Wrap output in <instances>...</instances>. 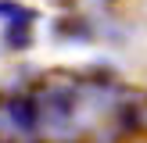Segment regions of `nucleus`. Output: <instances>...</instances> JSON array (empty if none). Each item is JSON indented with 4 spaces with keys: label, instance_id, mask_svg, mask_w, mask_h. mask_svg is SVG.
<instances>
[{
    "label": "nucleus",
    "instance_id": "f03ea898",
    "mask_svg": "<svg viewBox=\"0 0 147 143\" xmlns=\"http://www.w3.org/2000/svg\"><path fill=\"white\" fill-rule=\"evenodd\" d=\"M43 111V129H68L79 111V86L76 82H43L36 86Z\"/></svg>",
    "mask_w": 147,
    "mask_h": 143
},
{
    "label": "nucleus",
    "instance_id": "423d86ee",
    "mask_svg": "<svg viewBox=\"0 0 147 143\" xmlns=\"http://www.w3.org/2000/svg\"><path fill=\"white\" fill-rule=\"evenodd\" d=\"M4 143H7V140H4Z\"/></svg>",
    "mask_w": 147,
    "mask_h": 143
},
{
    "label": "nucleus",
    "instance_id": "7ed1b4c3",
    "mask_svg": "<svg viewBox=\"0 0 147 143\" xmlns=\"http://www.w3.org/2000/svg\"><path fill=\"white\" fill-rule=\"evenodd\" d=\"M0 43L11 54H29L36 43V21H7L0 32Z\"/></svg>",
    "mask_w": 147,
    "mask_h": 143
},
{
    "label": "nucleus",
    "instance_id": "f257e3e1",
    "mask_svg": "<svg viewBox=\"0 0 147 143\" xmlns=\"http://www.w3.org/2000/svg\"><path fill=\"white\" fill-rule=\"evenodd\" d=\"M0 118L14 136H25V140L40 136L43 132V111H40L36 86L32 90H7L4 100H0Z\"/></svg>",
    "mask_w": 147,
    "mask_h": 143
},
{
    "label": "nucleus",
    "instance_id": "20e7f679",
    "mask_svg": "<svg viewBox=\"0 0 147 143\" xmlns=\"http://www.w3.org/2000/svg\"><path fill=\"white\" fill-rule=\"evenodd\" d=\"M111 125H115V132H119V136H129V132H140V129L147 125V118H144V107H136V104H122L119 111H115Z\"/></svg>",
    "mask_w": 147,
    "mask_h": 143
},
{
    "label": "nucleus",
    "instance_id": "39448f33",
    "mask_svg": "<svg viewBox=\"0 0 147 143\" xmlns=\"http://www.w3.org/2000/svg\"><path fill=\"white\" fill-rule=\"evenodd\" d=\"M0 143H4V136H0Z\"/></svg>",
    "mask_w": 147,
    "mask_h": 143
}]
</instances>
